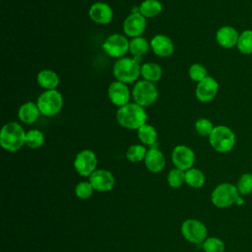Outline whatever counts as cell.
Listing matches in <instances>:
<instances>
[{
	"instance_id": "obj_35",
	"label": "cell",
	"mask_w": 252,
	"mask_h": 252,
	"mask_svg": "<svg viewBox=\"0 0 252 252\" xmlns=\"http://www.w3.org/2000/svg\"><path fill=\"white\" fill-rule=\"evenodd\" d=\"M94 190V189L90 182L84 181L77 184L75 188V193H76V196L80 199H88L92 196Z\"/></svg>"
},
{
	"instance_id": "obj_29",
	"label": "cell",
	"mask_w": 252,
	"mask_h": 252,
	"mask_svg": "<svg viewBox=\"0 0 252 252\" xmlns=\"http://www.w3.org/2000/svg\"><path fill=\"white\" fill-rule=\"evenodd\" d=\"M147 151L148 150L143 145H132L126 152V158L131 162H139L145 159Z\"/></svg>"
},
{
	"instance_id": "obj_17",
	"label": "cell",
	"mask_w": 252,
	"mask_h": 252,
	"mask_svg": "<svg viewBox=\"0 0 252 252\" xmlns=\"http://www.w3.org/2000/svg\"><path fill=\"white\" fill-rule=\"evenodd\" d=\"M153 52L159 57H168L174 52L173 41L165 34H157L150 41Z\"/></svg>"
},
{
	"instance_id": "obj_27",
	"label": "cell",
	"mask_w": 252,
	"mask_h": 252,
	"mask_svg": "<svg viewBox=\"0 0 252 252\" xmlns=\"http://www.w3.org/2000/svg\"><path fill=\"white\" fill-rule=\"evenodd\" d=\"M236 47L244 55L252 54V30H245L239 34Z\"/></svg>"
},
{
	"instance_id": "obj_36",
	"label": "cell",
	"mask_w": 252,
	"mask_h": 252,
	"mask_svg": "<svg viewBox=\"0 0 252 252\" xmlns=\"http://www.w3.org/2000/svg\"><path fill=\"white\" fill-rule=\"evenodd\" d=\"M243 203H244V200H243V198L239 196V198L237 199V201H236V203H235V204H236V205H238V206H240V205H242Z\"/></svg>"
},
{
	"instance_id": "obj_32",
	"label": "cell",
	"mask_w": 252,
	"mask_h": 252,
	"mask_svg": "<svg viewBox=\"0 0 252 252\" xmlns=\"http://www.w3.org/2000/svg\"><path fill=\"white\" fill-rule=\"evenodd\" d=\"M207 69L204 65L200 64V63H194L192 64L190 67H189V70H188V75H189V78L196 82V83H199L201 82L202 80H204L208 75H207Z\"/></svg>"
},
{
	"instance_id": "obj_6",
	"label": "cell",
	"mask_w": 252,
	"mask_h": 252,
	"mask_svg": "<svg viewBox=\"0 0 252 252\" xmlns=\"http://www.w3.org/2000/svg\"><path fill=\"white\" fill-rule=\"evenodd\" d=\"M240 194L237 187L231 183L219 184L212 192V203L218 208H228L236 203Z\"/></svg>"
},
{
	"instance_id": "obj_9",
	"label": "cell",
	"mask_w": 252,
	"mask_h": 252,
	"mask_svg": "<svg viewBox=\"0 0 252 252\" xmlns=\"http://www.w3.org/2000/svg\"><path fill=\"white\" fill-rule=\"evenodd\" d=\"M181 232L188 241L198 244L205 241L208 231L203 222L195 219H189L183 221L181 225Z\"/></svg>"
},
{
	"instance_id": "obj_8",
	"label": "cell",
	"mask_w": 252,
	"mask_h": 252,
	"mask_svg": "<svg viewBox=\"0 0 252 252\" xmlns=\"http://www.w3.org/2000/svg\"><path fill=\"white\" fill-rule=\"evenodd\" d=\"M129 43L127 37L120 33H113L105 38L102 43V49L110 57L122 58L129 50Z\"/></svg>"
},
{
	"instance_id": "obj_15",
	"label": "cell",
	"mask_w": 252,
	"mask_h": 252,
	"mask_svg": "<svg viewBox=\"0 0 252 252\" xmlns=\"http://www.w3.org/2000/svg\"><path fill=\"white\" fill-rule=\"evenodd\" d=\"M90 183L94 190L98 192H107L114 185V177L112 173L105 169H97L90 176Z\"/></svg>"
},
{
	"instance_id": "obj_22",
	"label": "cell",
	"mask_w": 252,
	"mask_h": 252,
	"mask_svg": "<svg viewBox=\"0 0 252 252\" xmlns=\"http://www.w3.org/2000/svg\"><path fill=\"white\" fill-rule=\"evenodd\" d=\"M141 76L144 78V80L155 83L161 78L162 69L157 63L147 62L141 65Z\"/></svg>"
},
{
	"instance_id": "obj_25",
	"label": "cell",
	"mask_w": 252,
	"mask_h": 252,
	"mask_svg": "<svg viewBox=\"0 0 252 252\" xmlns=\"http://www.w3.org/2000/svg\"><path fill=\"white\" fill-rule=\"evenodd\" d=\"M150 47H151L150 42L143 36L134 37L130 40V43H129L130 53L137 58H140L141 56L145 55L149 51Z\"/></svg>"
},
{
	"instance_id": "obj_10",
	"label": "cell",
	"mask_w": 252,
	"mask_h": 252,
	"mask_svg": "<svg viewBox=\"0 0 252 252\" xmlns=\"http://www.w3.org/2000/svg\"><path fill=\"white\" fill-rule=\"evenodd\" d=\"M97 165L95 154L91 150H83L77 154L74 160L76 171L82 176H91Z\"/></svg>"
},
{
	"instance_id": "obj_31",
	"label": "cell",
	"mask_w": 252,
	"mask_h": 252,
	"mask_svg": "<svg viewBox=\"0 0 252 252\" xmlns=\"http://www.w3.org/2000/svg\"><path fill=\"white\" fill-rule=\"evenodd\" d=\"M236 187L242 196L252 193V173H243L239 177Z\"/></svg>"
},
{
	"instance_id": "obj_18",
	"label": "cell",
	"mask_w": 252,
	"mask_h": 252,
	"mask_svg": "<svg viewBox=\"0 0 252 252\" xmlns=\"http://www.w3.org/2000/svg\"><path fill=\"white\" fill-rule=\"evenodd\" d=\"M239 32L231 26H223L217 31L216 40L223 48H231L237 45Z\"/></svg>"
},
{
	"instance_id": "obj_2",
	"label": "cell",
	"mask_w": 252,
	"mask_h": 252,
	"mask_svg": "<svg viewBox=\"0 0 252 252\" xmlns=\"http://www.w3.org/2000/svg\"><path fill=\"white\" fill-rule=\"evenodd\" d=\"M26 134L21 124L11 121L6 123L0 132V145L8 152H17L26 145Z\"/></svg>"
},
{
	"instance_id": "obj_24",
	"label": "cell",
	"mask_w": 252,
	"mask_h": 252,
	"mask_svg": "<svg viewBox=\"0 0 252 252\" xmlns=\"http://www.w3.org/2000/svg\"><path fill=\"white\" fill-rule=\"evenodd\" d=\"M162 10V5L158 0H144L138 12L145 18H154L158 16Z\"/></svg>"
},
{
	"instance_id": "obj_5",
	"label": "cell",
	"mask_w": 252,
	"mask_h": 252,
	"mask_svg": "<svg viewBox=\"0 0 252 252\" xmlns=\"http://www.w3.org/2000/svg\"><path fill=\"white\" fill-rule=\"evenodd\" d=\"M36 104L42 115L48 117L54 116L58 114L63 107V96L56 89L46 90L38 95Z\"/></svg>"
},
{
	"instance_id": "obj_30",
	"label": "cell",
	"mask_w": 252,
	"mask_h": 252,
	"mask_svg": "<svg viewBox=\"0 0 252 252\" xmlns=\"http://www.w3.org/2000/svg\"><path fill=\"white\" fill-rule=\"evenodd\" d=\"M203 249L205 252H224L225 246L221 239L212 236L205 239L203 242Z\"/></svg>"
},
{
	"instance_id": "obj_23",
	"label": "cell",
	"mask_w": 252,
	"mask_h": 252,
	"mask_svg": "<svg viewBox=\"0 0 252 252\" xmlns=\"http://www.w3.org/2000/svg\"><path fill=\"white\" fill-rule=\"evenodd\" d=\"M138 138L142 144L154 147L157 143L158 132L153 125L146 123L138 129Z\"/></svg>"
},
{
	"instance_id": "obj_28",
	"label": "cell",
	"mask_w": 252,
	"mask_h": 252,
	"mask_svg": "<svg viewBox=\"0 0 252 252\" xmlns=\"http://www.w3.org/2000/svg\"><path fill=\"white\" fill-rule=\"evenodd\" d=\"M44 143V135L37 129H32L26 134V145L32 149L40 148Z\"/></svg>"
},
{
	"instance_id": "obj_33",
	"label": "cell",
	"mask_w": 252,
	"mask_h": 252,
	"mask_svg": "<svg viewBox=\"0 0 252 252\" xmlns=\"http://www.w3.org/2000/svg\"><path fill=\"white\" fill-rule=\"evenodd\" d=\"M167 183L170 187L178 188L185 183V172L179 168L171 169L167 175Z\"/></svg>"
},
{
	"instance_id": "obj_26",
	"label": "cell",
	"mask_w": 252,
	"mask_h": 252,
	"mask_svg": "<svg viewBox=\"0 0 252 252\" xmlns=\"http://www.w3.org/2000/svg\"><path fill=\"white\" fill-rule=\"evenodd\" d=\"M205 175L198 168H190L185 171V183L193 188H200L205 184Z\"/></svg>"
},
{
	"instance_id": "obj_13",
	"label": "cell",
	"mask_w": 252,
	"mask_h": 252,
	"mask_svg": "<svg viewBox=\"0 0 252 252\" xmlns=\"http://www.w3.org/2000/svg\"><path fill=\"white\" fill-rule=\"evenodd\" d=\"M146 18L139 12H133L123 22V32L129 37L142 36L146 30Z\"/></svg>"
},
{
	"instance_id": "obj_34",
	"label": "cell",
	"mask_w": 252,
	"mask_h": 252,
	"mask_svg": "<svg viewBox=\"0 0 252 252\" xmlns=\"http://www.w3.org/2000/svg\"><path fill=\"white\" fill-rule=\"evenodd\" d=\"M195 130L196 132L202 136V137H209L214 129V125L211 122V120L207 119V118H199L196 122H195Z\"/></svg>"
},
{
	"instance_id": "obj_16",
	"label": "cell",
	"mask_w": 252,
	"mask_h": 252,
	"mask_svg": "<svg viewBox=\"0 0 252 252\" xmlns=\"http://www.w3.org/2000/svg\"><path fill=\"white\" fill-rule=\"evenodd\" d=\"M89 16L93 22L99 25H106L112 20L113 11L106 3L95 2L90 7Z\"/></svg>"
},
{
	"instance_id": "obj_21",
	"label": "cell",
	"mask_w": 252,
	"mask_h": 252,
	"mask_svg": "<svg viewBox=\"0 0 252 252\" xmlns=\"http://www.w3.org/2000/svg\"><path fill=\"white\" fill-rule=\"evenodd\" d=\"M36 82L39 87L46 90H55L59 85V77L56 72L49 69H43L36 75Z\"/></svg>"
},
{
	"instance_id": "obj_19",
	"label": "cell",
	"mask_w": 252,
	"mask_h": 252,
	"mask_svg": "<svg viewBox=\"0 0 252 252\" xmlns=\"http://www.w3.org/2000/svg\"><path fill=\"white\" fill-rule=\"evenodd\" d=\"M144 160L148 170L154 173L161 171L165 165V158L163 154L155 146L151 147L150 150L147 151V155Z\"/></svg>"
},
{
	"instance_id": "obj_11",
	"label": "cell",
	"mask_w": 252,
	"mask_h": 252,
	"mask_svg": "<svg viewBox=\"0 0 252 252\" xmlns=\"http://www.w3.org/2000/svg\"><path fill=\"white\" fill-rule=\"evenodd\" d=\"M171 159L176 168L186 171L192 168L195 161V154L189 147L178 145L172 151Z\"/></svg>"
},
{
	"instance_id": "obj_7",
	"label": "cell",
	"mask_w": 252,
	"mask_h": 252,
	"mask_svg": "<svg viewBox=\"0 0 252 252\" xmlns=\"http://www.w3.org/2000/svg\"><path fill=\"white\" fill-rule=\"evenodd\" d=\"M158 91L156 85L152 82L142 80L138 81L132 90V97L134 102L143 107H147L155 103L158 99Z\"/></svg>"
},
{
	"instance_id": "obj_4",
	"label": "cell",
	"mask_w": 252,
	"mask_h": 252,
	"mask_svg": "<svg viewBox=\"0 0 252 252\" xmlns=\"http://www.w3.org/2000/svg\"><path fill=\"white\" fill-rule=\"evenodd\" d=\"M236 142L234 132L227 126L218 125L215 126L211 135L209 136V143L211 147L218 153L230 152Z\"/></svg>"
},
{
	"instance_id": "obj_12",
	"label": "cell",
	"mask_w": 252,
	"mask_h": 252,
	"mask_svg": "<svg viewBox=\"0 0 252 252\" xmlns=\"http://www.w3.org/2000/svg\"><path fill=\"white\" fill-rule=\"evenodd\" d=\"M219 83L211 76H207L204 80L197 83L195 90L196 98L201 102H210L218 94Z\"/></svg>"
},
{
	"instance_id": "obj_3",
	"label": "cell",
	"mask_w": 252,
	"mask_h": 252,
	"mask_svg": "<svg viewBox=\"0 0 252 252\" xmlns=\"http://www.w3.org/2000/svg\"><path fill=\"white\" fill-rule=\"evenodd\" d=\"M116 81L124 84H131L137 81L141 75L140 58L122 57L115 61L112 68Z\"/></svg>"
},
{
	"instance_id": "obj_20",
	"label": "cell",
	"mask_w": 252,
	"mask_h": 252,
	"mask_svg": "<svg viewBox=\"0 0 252 252\" xmlns=\"http://www.w3.org/2000/svg\"><path fill=\"white\" fill-rule=\"evenodd\" d=\"M40 114L41 113L39 111L37 104L34 102H32V101L23 103L18 110L19 119L26 124L34 123L38 119Z\"/></svg>"
},
{
	"instance_id": "obj_14",
	"label": "cell",
	"mask_w": 252,
	"mask_h": 252,
	"mask_svg": "<svg viewBox=\"0 0 252 252\" xmlns=\"http://www.w3.org/2000/svg\"><path fill=\"white\" fill-rule=\"evenodd\" d=\"M131 94H130L127 85L119 81L112 82L107 90V95L109 100L112 104L119 107L129 103Z\"/></svg>"
},
{
	"instance_id": "obj_1",
	"label": "cell",
	"mask_w": 252,
	"mask_h": 252,
	"mask_svg": "<svg viewBox=\"0 0 252 252\" xmlns=\"http://www.w3.org/2000/svg\"><path fill=\"white\" fill-rule=\"evenodd\" d=\"M148 119L145 108L136 102H129L116 111V120L119 125L130 130H138L146 124Z\"/></svg>"
}]
</instances>
